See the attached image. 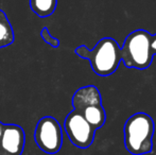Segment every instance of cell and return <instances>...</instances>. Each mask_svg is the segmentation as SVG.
<instances>
[{"label":"cell","instance_id":"1","mask_svg":"<svg viewBox=\"0 0 156 155\" xmlns=\"http://www.w3.org/2000/svg\"><path fill=\"white\" fill-rule=\"evenodd\" d=\"M74 53L90 63L94 72L101 77H107L115 72L121 63V50L114 38L104 37L89 50L82 45L76 48Z\"/></svg>","mask_w":156,"mask_h":155},{"label":"cell","instance_id":"8","mask_svg":"<svg viewBox=\"0 0 156 155\" xmlns=\"http://www.w3.org/2000/svg\"><path fill=\"white\" fill-rule=\"evenodd\" d=\"M15 41V34L12 23H10L5 12L0 9V50L11 46Z\"/></svg>","mask_w":156,"mask_h":155},{"label":"cell","instance_id":"6","mask_svg":"<svg viewBox=\"0 0 156 155\" xmlns=\"http://www.w3.org/2000/svg\"><path fill=\"white\" fill-rule=\"evenodd\" d=\"M64 129L71 143L80 149H87L94 143L96 130L80 113L72 111L66 116Z\"/></svg>","mask_w":156,"mask_h":155},{"label":"cell","instance_id":"9","mask_svg":"<svg viewBox=\"0 0 156 155\" xmlns=\"http://www.w3.org/2000/svg\"><path fill=\"white\" fill-rule=\"evenodd\" d=\"M58 0H30L32 12L38 17H48L54 13Z\"/></svg>","mask_w":156,"mask_h":155},{"label":"cell","instance_id":"7","mask_svg":"<svg viewBox=\"0 0 156 155\" xmlns=\"http://www.w3.org/2000/svg\"><path fill=\"white\" fill-rule=\"evenodd\" d=\"M25 143V132L20 125L0 121V155H21Z\"/></svg>","mask_w":156,"mask_h":155},{"label":"cell","instance_id":"11","mask_svg":"<svg viewBox=\"0 0 156 155\" xmlns=\"http://www.w3.org/2000/svg\"><path fill=\"white\" fill-rule=\"evenodd\" d=\"M151 50L152 53L156 55V34L151 36Z\"/></svg>","mask_w":156,"mask_h":155},{"label":"cell","instance_id":"10","mask_svg":"<svg viewBox=\"0 0 156 155\" xmlns=\"http://www.w3.org/2000/svg\"><path fill=\"white\" fill-rule=\"evenodd\" d=\"M41 37L44 39L46 44H48L49 46H51L52 48H58L60 47V39L54 37L51 35V33L49 32V29L46 27H44L41 30Z\"/></svg>","mask_w":156,"mask_h":155},{"label":"cell","instance_id":"4","mask_svg":"<svg viewBox=\"0 0 156 155\" xmlns=\"http://www.w3.org/2000/svg\"><path fill=\"white\" fill-rule=\"evenodd\" d=\"M72 105L73 110L80 113L96 131L105 123L106 113L102 105L101 93L94 85L79 88L72 97Z\"/></svg>","mask_w":156,"mask_h":155},{"label":"cell","instance_id":"3","mask_svg":"<svg viewBox=\"0 0 156 155\" xmlns=\"http://www.w3.org/2000/svg\"><path fill=\"white\" fill-rule=\"evenodd\" d=\"M151 36L146 30H136L127 35L120 48L121 62L126 68L144 70L152 64L154 54L151 50Z\"/></svg>","mask_w":156,"mask_h":155},{"label":"cell","instance_id":"2","mask_svg":"<svg viewBox=\"0 0 156 155\" xmlns=\"http://www.w3.org/2000/svg\"><path fill=\"white\" fill-rule=\"evenodd\" d=\"M124 145L133 155L151 153L153 150L154 121L146 113H136L126 120L123 129Z\"/></svg>","mask_w":156,"mask_h":155},{"label":"cell","instance_id":"5","mask_svg":"<svg viewBox=\"0 0 156 155\" xmlns=\"http://www.w3.org/2000/svg\"><path fill=\"white\" fill-rule=\"evenodd\" d=\"M34 140L45 153H58L63 145V131L58 120L52 116L41 118L34 131Z\"/></svg>","mask_w":156,"mask_h":155}]
</instances>
